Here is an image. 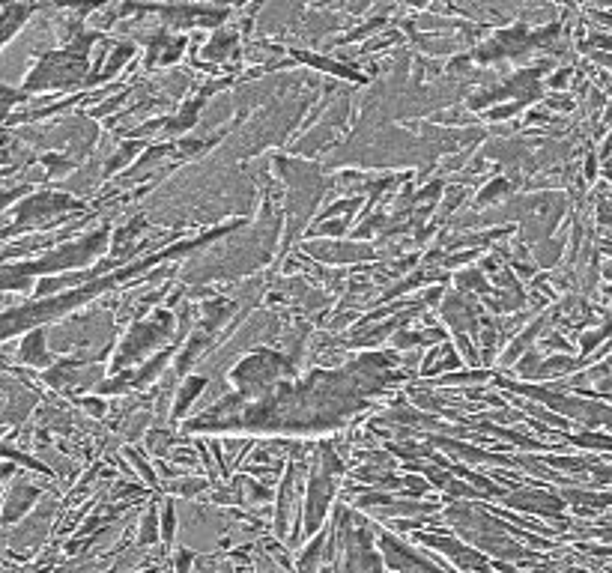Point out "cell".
<instances>
[{
  "label": "cell",
  "instance_id": "6da1fadb",
  "mask_svg": "<svg viewBox=\"0 0 612 573\" xmlns=\"http://www.w3.org/2000/svg\"><path fill=\"white\" fill-rule=\"evenodd\" d=\"M156 260H162V254H153V257L135 260V263H129L126 269L114 272V275H105V278H99V281H93V284H84V287H78V290L60 293V296H54V299L30 302V305H24V308H12V311H6V314H3V341L15 338L18 332H24V329H30V326H39V323L57 320V317H63L66 311H75L78 305L90 302L93 296H99V293L117 287L120 281H126V278H132V275L150 269Z\"/></svg>",
  "mask_w": 612,
  "mask_h": 573
},
{
  "label": "cell",
  "instance_id": "7a4b0ae2",
  "mask_svg": "<svg viewBox=\"0 0 612 573\" xmlns=\"http://www.w3.org/2000/svg\"><path fill=\"white\" fill-rule=\"evenodd\" d=\"M445 520L454 526V532L460 538L469 541V547H475L478 553L496 556V562H529L535 559L529 550H523L514 535L508 532V523L490 517L487 511L475 508V505H451L445 511Z\"/></svg>",
  "mask_w": 612,
  "mask_h": 573
},
{
  "label": "cell",
  "instance_id": "3957f363",
  "mask_svg": "<svg viewBox=\"0 0 612 573\" xmlns=\"http://www.w3.org/2000/svg\"><path fill=\"white\" fill-rule=\"evenodd\" d=\"M96 42V33H81L75 42H69L66 51H48L39 66L30 72L27 84L21 87L24 93L45 90V87H75L87 81V51Z\"/></svg>",
  "mask_w": 612,
  "mask_h": 573
},
{
  "label": "cell",
  "instance_id": "277c9868",
  "mask_svg": "<svg viewBox=\"0 0 612 573\" xmlns=\"http://www.w3.org/2000/svg\"><path fill=\"white\" fill-rule=\"evenodd\" d=\"M335 535L329 538L344 550V562L338 573H383V553L374 550V532L371 523L356 520L347 508L335 511Z\"/></svg>",
  "mask_w": 612,
  "mask_h": 573
},
{
  "label": "cell",
  "instance_id": "5b68a950",
  "mask_svg": "<svg viewBox=\"0 0 612 573\" xmlns=\"http://www.w3.org/2000/svg\"><path fill=\"white\" fill-rule=\"evenodd\" d=\"M108 248V227H99V230H93V233H87L84 239H75V242H69V245H63L60 251H54V254H45V257H39L36 263H21V266H12V263H6L12 272H18V275H27V278H33V275H45V278H54V275H66L69 269H81V266H87L96 254H102Z\"/></svg>",
  "mask_w": 612,
  "mask_h": 573
},
{
  "label": "cell",
  "instance_id": "8992f818",
  "mask_svg": "<svg viewBox=\"0 0 612 573\" xmlns=\"http://www.w3.org/2000/svg\"><path fill=\"white\" fill-rule=\"evenodd\" d=\"M496 385L514 391V394L541 400V403L550 406V412H559L562 418H577V421H586L592 427H598V424L612 427V406H604V403L580 400V397H571V394H562V391H550V388H541V385H529V382L499 380Z\"/></svg>",
  "mask_w": 612,
  "mask_h": 573
},
{
  "label": "cell",
  "instance_id": "52a82bcc",
  "mask_svg": "<svg viewBox=\"0 0 612 573\" xmlns=\"http://www.w3.org/2000/svg\"><path fill=\"white\" fill-rule=\"evenodd\" d=\"M338 472H341V460L335 454V448L326 442L317 454V466H314V478L308 484V505H305V532L314 535L323 529L329 502L335 496L338 487Z\"/></svg>",
  "mask_w": 612,
  "mask_h": 573
},
{
  "label": "cell",
  "instance_id": "ba28073f",
  "mask_svg": "<svg viewBox=\"0 0 612 573\" xmlns=\"http://www.w3.org/2000/svg\"><path fill=\"white\" fill-rule=\"evenodd\" d=\"M171 329H174V314H171L168 308L156 311V317H150V320L135 323V326L129 329L126 341L120 344V350H117L111 368H114V371H129V365L141 362L153 347L165 344L168 335H171Z\"/></svg>",
  "mask_w": 612,
  "mask_h": 573
},
{
  "label": "cell",
  "instance_id": "9c48e42d",
  "mask_svg": "<svg viewBox=\"0 0 612 573\" xmlns=\"http://www.w3.org/2000/svg\"><path fill=\"white\" fill-rule=\"evenodd\" d=\"M284 371H287V359L281 353L263 350V353H254V356L242 359L230 371V380L239 388V394L248 400V397H260L263 391H269L272 382L278 380V374H284Z\"/></svg>",
  "mask_w": 612,
  "mask_h": 573
},
{
  "label": "cell",
  "instance_id": "30bf717a",
  "mask_svg": "<svg viewBox=\"0 0 612 573\" xmlns=\"http://www.w3.org/2000/svg\"><path fill=\"white\" fill-rule=\"evenodd\" d=\"M72 209H84L75 197L60 194V191H36L33 197H27L15 212H6V221H12L15 215L21 218V227L39 224V227H54L66 218V212Z\"/></svg>",
  "mask_w": 612,
  "mask_h": 573
},
{
  "label": "cell",
  "instance_id": "8fae6325",
  "mask_svg": "<svg viewBox=\"0 0 612 573\" xmlns=\"http://www.w3.org/2000/svg\"><path fill=\"white\" fill-rule=\"evenodd\" d=\"M418 538V544H424V547H430V550H439L445 559H451L460 571L466 573H493V565L487 562V556L484 553H478L475 547H469V544H463V541H457V538H451V535H427V532H421V535H415Z\"/></svg>",
  "mask_w": 612,
  "mask_h": 573
},
{
  "label": "cell",
  "instance_id": "7c38bea8",
  "mask_svg": "<svg viewBox=\"0 0 612 573\" xmlns=\"http://www.w3.org/2000/svg\"><path fill=\"white\" fill-rule=\"evenodd\" d=\"M508 508L514 511H526V514H538V517H553L559 520L562 511H565V499L562 493H553V490H535V487H523V490H511L505 499H502Z\"/></svg>",
  "mask_w": 612,
  "mask_h": 573
},
{
  "label": "cell",
  "instance_id": "4fadbf2b",
  "mask_svg": "<svg viewBox=\"0 0 612 573\" xmlns=\"http://www.w3.org/2000/svg\"><path fill=\"white\" fill-rule=\"evenodd\" d=\"M380 550H383L386 565L395 573H442L433 562H427L424 556H418L409 544L398 541L392 532H383V535H380Z\"/></svg>",
  "mask_w": 612,
  "mask_h": 573
},
{
  "label": "cell",
  "instance_id": "5bb4252c",
  "mask_svg": "<svg viewBox=\"0 0 612 573\" xmlns=\"http://www.w3.org/2000/svg\"><path fill=\"white\" fill-rule=\"evenodd\" d=\"M478 314L481 308L475 302H469L463 293H448L442 302V320L454 329V335H466L478 329Z\"/></svg>",
  "mask_w": 612,
  "mask_h": 573
},
{
  "label": "cell",
  "instance_id": "9a60e30c",
  "mask_svg": "<svg viewBox=\"0 0 612 573\" xmlns=\"http://www.w3.org/2000/svg\"><path fill=\"white\" fill-rule=\"evenodd\" d=\"M305 251L308 254H314L317 260H323V263H356V260H371L374 257V248L371 245H359V242H353V245H332V242H305Z\"/></svg>",
  "mask_w": 612,
  "mask_h": 573
},
{
  "label": "cell",
  "instance_id": "2e32d148",
  "mask_svg": "<svg viewBox=\"0 0 612 573\" xmlns=\"http://www.w3.org/2000/svg\"><path fill=\"white\" fill-rule=\"evenodd\" d=\"M42 496V490L39 487H33L30 481H15V484H9V490H6V505H3V526H12L18 517H24L30 508H33V502Z\"/></svg>",
  "mask_w": 612,
  "mask_h": 573
},
{
  "label": "cell",
  "instance_id": "e0dca14e",
  "mask_svg": "<svg viewBox=\"0 0 612 573\" xmlns=\"http://www.w3.org/2000/svg\"><path fill=\"white\" fill-rule=\"evenodd\" d=\"M18 359L24 365H33V368H48V371L54 368V356L45 347V332L42 329H33V332L24 335V341L18 347Z\"/></svg>",
  "mask_w": 612,
  "mask_h": 573
},
{
  "label": "cell",
  "instance_id": "ac0fdd59",
  "mask_svg": "<svg viewBox=\"0 0 612 573\" xmlns=\"http://www.w3.org/2000/svg\"><path fill=\"white\" fill-rule=\"evenodd\" d=\"M293 57H296L299 63L311 66V69H320V72H326V75H338V78H347V81H359V84H365V81H368V78H365L362 72H356L353 66L335 63V60H329V57H320V54H308V51H293Z\"/></svg>",
  "mask_w": 612,
  "mask_h": 573
},
{
  "label": "cell",
  "instance_id": "d6986e66",
  "mask_svg": "<svg viewBox=\"0 0 612 573\" xmlns=\"http://www.w3.org/2000/svg\"><path fill=\"white\" fill-rule=\"evenodd\" d=\"M135 54V45L132 42H117V45H111V51H108V60H105V66H102V72L99 75H90L87 78V84L90 87H96V84H105L108 78H114L123 66H126V60Z\"/></svg>",
  "mask_w": 612,
  "mask_h": 573
},
{
  "label": "cell",
  "instance_id": "ffe728a7",
  "mask_svg": "<svg viewBox=\"0 0 612 573\" xmlns=\"http://www.w3.org/2000/svg\"><path fill=\"white\" fill-rule=\"evenodd\" d=\"M562 499L577 505L580 511H604V508H612V493H595V490H574V487H565L562 490Z\"/></svg>",
  "mask_w": 612,
  "mask_h": 573
},
{
  "label": "cell",
  "instance_id": "44dd1931",
  "mask_svg": "<svg viewBox=\"0 0 612 573\" xmlns=\"http://www.w3.org/2000/svg\"><path fill=\"white\" fill-rule=\"evenodd\" d=\"M541 329H544V320H535L529 329H523V332H520V335L511 341V347L502 353V368H508V365H514L517 359H523V356H526V350L535 344V335H538Z\"/></svg>",
  "mask_w": 612,
  "mask_h": 573
},
{
  "label": "cell",
  "instance_id": "7402d4cb",
  "mask_svg": "<svg viewBox=\"0 0 612 573\" xmlns=\"http://www.w3.org/2000/svg\"><path fill=\"white\" fill-rule=\"evenodd\" d=\"M30 12H33V6H27V3H6L3 6V30H0V45H6L9 39H12V33L30 18Z\"/></svg>",
  "mask_w": 612,
  "mask_h": 573
},
{
  "label": "cell",
  "instance_id": "603a6c76",
  "mask_svg": "<svg viewBox=\"0 0 612 573\" xmlns=\"http://www.w3.org/2000/svg\"><path fill=\"white\" fill-rule=\"evenodd\" d=\"M293 478H296V466L290 463V466H287V475H284V484H281V493H278V517H275V532H278V538L287 535V511H290V499H293Z\"/></svg>",
  "mask_w": 612,
  "mask_h": 573
},
{
  "label": "cell",
  "instance_id": "cb8c5ba5",
  "mask_svg": "<svg viewBox=\"0 0 612 573\" xmlns=\"http://www.w3.org/2000/svg\"><path fill=\"white\" fill-rule=\"evenodd\" d=\"M236 45H239V36H236V33H230V30H215V36L206 42L204 57L221 63V60H227V57L236 51Z\"/></svg>",
  "mask_w": 612,
  "mask_h": 573
},
{
  "label": "cell",
  "instance_id": "d4e9b609",
  "mask_svg": "<svg viewBox=\"0 0 612 573\" xmlns=\"http://www.w3.org/2000/svg\"><path fill=\"white\" fill-rule=\"evenodd\" d=\"M206 382H209L206 377H189V380L180 385V394H177V400H174V418H183V415L192 409V403L201 397Z\"/></svg>",
  "mask_w": 612,
  "mask_h": 573
},
{
  "label": "cell",
  "instance_id": "484cf974",
  "mask_svg": "<svg viewBox=\"0 0 612 573\" xmlns=\"http://www.w3.org/2000/svg\"><path fill=\"white\" fill-rule=\"evenodd\" d=\"M326 547H329V538L320 532L314 544L305 547V553L299 556V573H320V559L326 562Z\"/></svg>",
  "mask_w": 612,
  "mask_h": 573
},
{
  "label": "cell",
  "instance_id": "4316f807",
  "mask_svg": "<svg viewBox=\"0 0 612 573\" xmlns=\"http://www.w3.org/2000/svg\"><path fill=\"white\" fill-rule=\"evenodd\" d=\"M206 344H209V335L206 332H201V335H195L186 347H183V353H180V359H177V365H174V371L177 374H186L195 362H198V356H201V350H204Z\"/></svg>",
  "mask_w": 612,
  "mask_h": 573
},
{
  "label": "cell",
  "instance_id": "83f0119b",
  "mask_svg": "<svg viewBox=\"0 0 612 573\" xmlns=\"http://www.w3.org/2000/svg\"><path fill=\"white\" fill-rule=\"evenodd\" d=\"M612 338V320H607L601 329H595V332H586L583 338H580V359H589L592 362V350L595 347H601L604 341H610Z\"/></svg>",
  "mask_w": 612,
  "mask_h": 573
},
{
  "label": "cell",
  "instance_id": "f1b7e54d",
  "mask_svg": "<svg viewBox=\"0 0 612 573\" xmlns=\"http://www.w3.org/2000/svg\"><path fill=\"white\" fill-rule=\"evenodd\" d=\"M171 353H174V350L168 347V350H162V353H159V356H156V359H153L150 365H144L141 371H135V385L141 388V385H150V382L156 380V377H159V371H162V368L168 365Z\"/></svg>",
  "mask_w": 612,
  "mask_h": 573
},
{
  "label": "cell",
  "instance_id": "f546056e",
  "mask_svg": "<svg viewBox=\"0 0 612 573\" xmlns=\"http://www.w3.org/2000/svg\"><path fill=\"white\" fill-rule=\"evenodd\" d=\"M562 248H565V242L562 239H553V242H538L535 245V260H538V266H556L559 263V257H562Z\"/></svg>",
  "mask_w": 612,
  "mask_h": 573
},
{
  "label": "cell",
  "instance_id": "4dcf8cb0",
  "mask_svg": "<svg viewBox=\"0 0 612 573\" xmlns=\"http://www.w3.org/2000/svg\"><path fill=\"white\" fill-rule=\"evenodd\" d=\"M159 526H162V517L156 514V508H150L147 517L141 520V538H138V541L147 544V547H153V544L162 538V529H159Z\"/></svg>",
  "mask_w": 612,
  "mask_h": 573
},
{
  "label": "cell",
  "instance_id": "1f68e13d",
  "mask_svg": "<svg viewBox=\"0 0 612 573\" xmlns=\"http://www.w3.org/2000/svg\"><path fill=\"white\" fill-rule=\"evenodd\" d=\"M568 442L580 445V448H595V451H612V436H604V433H577V436H568Z\"/></svg>",
  "mask_w": 612,
  "mask_h": 573
},
{
  "label": "cell",
  "instance_id": "d6a6232c",
  "mask_svg": "<svg viewBox=\"0 0 612 573\" xmlns=\"http://www.w3.org/2000/svg\"><path fill=\"white\" fill-rule=\"evenodd\" d=\"M508 191H511V183H508V180H502V177H496L493 183H487V186H484V191H481V194L475 197V203H478V206H490V203L502 200V197H505Z\"/></svg>",
  "mask_w": 612,
  "mask_h": 573
},
{
  "label": "cell",
  "instance_id": "836d02e7",
  "mask_svg": "<svg viewBox=\"0 0 612 573\" xmlns=\"http://www.w3.org/2000/svg\"><path fill=\"white\" fill-rule=\"evenodd\" d=\"M129 388H135V371H123L120 377H114V380H102L96 385L99 394H123V391H129Z\"/></svg>",
  "mask_w": 612,
  "mask_h": 573
},
{
  "label": "cell",
  "instance_id": "e575fe53",
  "mask_svg": "<svg viewBox=\"0 0 612 573\" xmlns=\"http://www.w3.org/2000/svg\"><path fill=\"white\" fill-rule=\"evenodd\" d=\"M457 284H460V290H475V293H481V296H490V293H493V287L487 284V278H484L481 272H475V269L457 275Z\"/></svg>",
  "mask_w": 612,
  "mask_h": 573
},
{
  "label": "cell",
  "instance_id": "d590c367",
  "mask_svg": "<svg viewBox=\"0 0 612 573\" xmlns=\"http://www.w3.org/2000/svg\"><path fill=\"white\" fill-rule=\"evenodd\" d=\"M3 460H18L21 466L36 469V472H42V475H48V478H51V469H48L45 463L33 460V457H30V454H24V451H15V448H12V442H3Z\"/></svg>",
  "mask_w": 612,
  "mask_h": 573
},
{
  "label": "cell",
  "instance_id": "8d00e7d4",
  "mask_svg": "<svg viewBox=\"0 0 612 573\" xmlns=\"http://www.w3.org/2000/svg\"><path fill=\"white\" fill-rule=\"evenodd\" d=\"M141 150V144L138 141H129V144H123V150H117L111 159H108V165H105V174H117L120 168H126L129 165V159L135 156Z\"/></svg>",
  "mask_w": 612,
  "mask_h": 573
},
{
  "label": "cell",
  "instance_id": "74e56055",
  "mask_svg": "<svg viewBox=\"0 0 612 573\" xmlns=\"http://www.w3.org/2000/svg\"><path fill=\"white\" fill-rule=\"evenodd\" d=\"M42 165H45L48 177H63V174H69V171L75 168L72 159H66V156H54V153H48V156L42 159Z\"/></svg>",
  "mask_w": 612,
  "mask_h": 573
},
{
  "label": "cell",
  "instance_id": "f35d334b",
  "mask_svg": "<svg viewBox=\"0 0 612 573\" xmlns=\"http://www.w3.org/2000/svg\"><path fill=\"white\" fill-rule=\"evenodd\" d=\"M541 362H544V356H541V353H535V350H529V353L523 356V362H517V374H520V377H526V380H535V374H538Z\"/></svg>",
  "mask_w": 612,
  "mask_h": 573
},
{
  "label": "cell",
  "instance_id": "ab89813d",
  "mask_svg": "<svg viewBox=\"0 0 612 573\" xmlns=\"http://www.w3.org/2000/svg\"><path fill=\"white\" fill-rule=\"evenodd\" d=\"M177 535V517H174V502H165L162 505V541H174Z\"/></svg>",
  "mask_w": 612,
  "mask_h": 573
},
{
  "label": "cell",
  "instance_id": "60d3db41",
  "mask_svg": "<svg viewBox=\"0 0 612 573\" xmlns=\"http://www.w3.org/2000/svg\"><path fill=\"white\" fill-rule=\"evenodd\" d=\"M126 454H129V460H132V463L138 466V472L144 475V481H147L150 487H159V478H156V472L150 469V463H147V460H144V457H141V454H138L135 448H126Z\"/></svg>",
  "mask_w": 612,
  "mask_h": 573
},
{
  "label": "cell",
  "instance_id": "b9f144b4",
  "mask_svg": "<svg viewBox=\"0 0 612 573\" xmlns=\"http://www.w3.org/2000/svg\"><path fill=\"white\" fill-rule=\"evenodd\" d=\"M526 105L523 102H508V105H499V108H493L490 114H487V120L490 123H499V120H508V117H514L517 111H523Z\"/></svg>",
  "mask_w": 612,
  "mask_h": 573
},
{
  "label": "cell",
  "instance_id": "7bdbcfd3",
  "mask_svg": "<svg viewBox=\"0 0 612 573\" xmlns=\"http://www.w3.org/2000/svg\"><path fill=\"white\" fill-rule=\"evenodd\" d=\"M466 200V189H448L445 191V206L439 209V221L442 218H448V212L454 209V206H460Z\"/></svg>",
  "mask_w": 612,
  "mask_h": 573
},
{
  "label": "cell",
  "instance_id": "ee69618b",
  "mask_svg": "<svg viewBox=\"0 0 612 573\" xmlns=\"http://www.w3.org/2000/svg\"><path fill=\"white\" fill-rule=\"evenodd\" d=\"M347 218H338V221H326V224H320L317 230H311V236L314 233H320V236H341V233H347Z\"/></svg>",
  "mask_w": 612,
  "mask_h": 573
},
{
  "label": "cell",
  "instance_id": "f6af8a7d",
  "mask_svg": "<svg viewBox=\"0 0 612 573\" xmlns=\"http://www.w3.org/2000/svg\"><path fill=\"white\" fill-rule=\"evenodd\" d=\"M383 24H386L383 18H374V21H368L365 27H356V30H350V33H347V36H344L341 42H356V39H362V36H368V33H374V30H380Z\"/></svg>",
  "mask_w": 612,
  "mask_h": 573
},
{
  "label": "cell",
  "instance_id": "bcb514c9",
  "mask_svg": "<svg viewBox=\"0 0 612 573\" xmlns=\"http://www.w3.org/2000/svg\"><path fill=\"white\" fill-rule=\"evenodd\" d=\"M454 341H457V347H460V356H463L469 365H478V362H481V359H478V350L469 344V338H466V335H454Z\"/></svg>",
  "mask_w": 612,
  "mask_h": 573
},
{
  "label": "cell",
  "instance_id": "7dc6e473",
  "mask_svg": "<svg viewBox=\"0 0 612 573\" xmlns=\"http://www.w3.org/2000/svg\"><path fill=\"white\" fill-rule=\"evenodd\" d=\"M78 406H84V409H87L90 415H96V418H102V415L108 412V403H105L102 397H81Z\"/></svg>",
  "mask_w": 612,
  "mask_h": 573
},
{
  "label": "cell",
  "instance_id": "c3c4849f",
  "mask_svg": "<svg viewBox=\"0 0 612 573\" xmlns=\"http://www.w3.org/2000/svg\"><path fill=\"white\" fill-rule=\"evenodd\" d=\"M204 487H206L204 478H195V481H180V484H177V490H180L183 496H195V493H201Z\"/></svg>",
  "mask_w": 612,
  "mask_h": 573
},
{
  "label": "cell",
  "instance_id": "681fc988",
  "mask_svg": "<svg viewBox=\"0 0 612 573\" xmlns=\"http://www.w3.org/2000/svg\"><path fill=\"white\" fill-rule=\"evenodd\" d=\"M192 571V550H180L177 553V573Z\"/></svg>",
  "mask_w": 612,
  "mask_h": 573
},
{
  "label": "cell",
  "instance_id": "f907efd6",
  "mask_svg": "<svg viewBox=\"0 0 612 573\" xmlns=\"http://www.w3.org/2000/svg\"><path fill=\"white\" fill-rule=\"evenodd\" d=\"M568 78H571V69H559V72L550 78V87H565V84H568Z\"/></svg>",
  "mask_w": 612,
  "mask_h": 573
},
{
  "label": "cell",
  "instance_id": "816d5d0a",
  "mask_svg": "<svg viewBox=\"0 0 612 573\" xmlns=\"http://www.w3.org/2000/svg\"><path fill=\"white\" fill-rule=\"evenodd\" d=\"M595 174H598V156L589 153V159H586V180H595Z\"/></svg>",
  "mask_w": 612,
  "mask_h": 573
},
{
  "label": "cell",
  "instance_id": "f5cc1de1",
  "mask_svg": "<svg viewBox=\"0 0 612 573\" xmlns=\"http://www.w3.org/2000/svg\"><path fill=\"white\" fill-rule=\"evenodd\" d=\"M592 538H598V541H607V544H612V526H601V529H595V532H589Z\"/></svg>",
  "mask_w": 612,
  "mask_h": 573
},
{
  "label": "cell",
  "instance_id": "db71d44e",
  "mask_svg": "<svg viewBox=\"0 0 612 573\" xmlns=\"http://www.w3.org/2000/svg\"><path fill=\"white\" fill-rule=\"evenodd\" d=\"M547 108H556V111H568L571 108V99H550Z\"/></svg>",
  "mask_w": 612,
  "mask_h": 573
},
{
  "label": "cell",
  "instance_id": "11a10c76",
  "mask_svg": "<svg viewBox=\"0 0 612 573\" xmlns=\"http://www.w3.org/2000/svg\"><path fill=\"white\" fill-rule=\"evenodd\" d=\"M3 481H12V460H3Z\"/></svg>",
  "mask_w": 612,
  "mask_h": 573
},
{
  "label": "cell",
  "instance_id": "9f6ffc18",
  "mask_svg": "<svg viewBox=\"0 0 612 573\" xmlns=\"http://www.w3.org/2000/svg\"><path fill=\"white\" fill-rule=\"evenodd\" d=\"M604 275H607V278H612V263H607V266H604Z\"/></svg>",
  "mask_w": 612,
  "mask_h": 573
},
{
  "label": "cell",
  "instance_id": "6f0895ef",
  "mask_svg": "<svg viewBox=\"0 0 612 573\" xmlns=\"http://www.w3.org/2000/svg\"><path fill=\"white\" fill-rule=\"evenodd\" d=\"M141 573H156V571H141Z\"/></svg>",
  "mask_w": 612,
  "mask_h": 573
}]
</instances>
